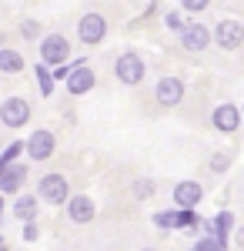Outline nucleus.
I'll list each match as a JSON object with an SVG mask.
<instances>
[{
  "label": "nucleus",
  "mask_w": 244,
  "mask_h": 251,
  "mask_svg": "<svg viewBox=\"0 0 244 251\" xmlns=\"http://www.w3.org/2000/svg\"><path fill=\"white\" fill-rule=\"evenodd\" d=\"M67 194H71V188H67V177L64 174H44L37 184V198L40 201H47V204H64L67 201Z\"/></svg>",
  "instance_id": "2"
},
{
  "label": "nucleus",
  "mask_w": 244,
  "mask_h": 251,
  "mask_svg": "<svg viewBox=\"0 0 244 251\" xmlns=\"http://www.w3.org/2000/svg\"><path fill=\"white\" fill-rule=\"evenodd\" d=\"M0 148H3V144H0Z\"/></svg>",
  "instance_id": "30"
},
{
  "label": "nucleus",
  "mask_w": 244,
  "mask_h": 251,
  "mask_svg": "<svg viewBox=\"0 0 244 251\" xmlns=\"http://www.w3.org/2000/svg\"><path fill=\"white\" fill-rule=\"evenodd\" d=\"M0 151H3V148H0ZM20 151H24V141H14V144H10V148H7V151L0 154V161H17Z\"/></svg>",
  "instance_id": "23"
},
{
  "label": "nucleus",
  "mask_w": 244,
  "mask_h": 251,
  "mask_svg": "<svg viewBox=\"0 0 244 251\" xmlns=\"http://www.w3.org/2000/svg\"><path fill=\"white\" fill-rule=\"evenodd\" d=\"M67 74H71V67H67V60H64V64H57V67H54V80H64Z\"/></svg>",
  "instance_id": "27"
},
{
  "label": "nucleus",
  "mask_w": 244,
  "mask_h": 251,
  "mask_svg": "<svg viewBox=\"0 0 244 251\" xmlns=\"http://www.w3.org/2000/svg\"><path fill=\"white\" fill-rule=\"evenodd\" d=\"M27 117H30V104H27L24 97H7V100L0 104V121H3L7 127H24Z\"/></svg>",
  "instance_id": "8"
},
{
  "label": "nucleus",
  "mask_w": 244,
  "mask_h": 251,
  "mask_svg": "<svg viewBox=\"0 0 244 251\" xmlns=\"http://www.w3.org/2000/svg\"><path fill=\"white\" fill-rule=\"evenodd\" d=\"M14 214L20 221H34L37 218V198H17L14 201Z\"/></svg>",
  "instance_id": "17"
},
{
  "label": "nucleus",
  "mask_w": 244,
  "mask_h": 251,
  "mask_svg": "<svg viewBox=\"0 0 244 251\" xmlns=\"http://www.w3.org/2000/svg\"><path fill=\"white\" fill-rule=\"evenodd\" d=\"M24 238H27V241H34V238H37V228H34V221L24 228Z\"/></svg>",
  "instance_id": "28"
},
{
  "label": "nucleus",
  "mask_w": 244,
  "mask_h": 251,
  "mask_svg": "<svg viewBox=\"0 0 244 251\" xmlns=\"http://www.w3.org/2000/svg\"><path fill=\"white\" fill-rule=\"evenodd\" d=\"M64 84H67L71 94H87V91L94 87V71L87 67V60H74V67H71V74L64 77Z\"/></svg>",
  "instance_id": "10"
},
{
  "label": "nucleus",
  "mask_w": 244,
  "mask_h": 251,
  "mask_svg": "<svg viewBox=\"0 0 244 251\" xmlns=\"http://www.w3.org/2000/svg\"><path fill=\"white\" fill-rule=\"evenodd\" d=\"M201 225V218L194 214V208H181V211H174V228H197Z\"/></svg>",
  "instance_id": "18"
},
{
  "label": "nucleus",
  "mask_w": 244,
  "mask_h": 251,
  "mask_svg": "<svg viewBox=\"0 0 244 251\" xmlns=\"http://www.w3.org/2000/svg\"><path fill=\"white\" fill-rule=\"evenodd\" d=\"M94 201L87 198V194H67V214H71V221L74 225H87L91 218H94Z\"/></svg>",
  "instance_id": "13"
},
{
  "label": "nucleus",
  "mask_w": 244,
  "mask_h": 251,
  "mask_svg": "<svg viewBox=\"0 0 244 251\" xmlns=\"http://www.w3.org/2000/svg\"><path fill=\"white\" fill-rule=\"evenodd\" d=\"M34 74H37L40 94H44V97H50V94H54V77L47 74V64H37V67H34Z\"/></svg>",
  "instance_id": "19"
},
{
  "label": "nucleus",
  "mask_w": 244,
  "mask_h": 251,
  "mask_svg": "<svg viewBox=\"0 0 244 251\" xmlns=\"http://www.w3.org/2000/svg\"><path fill=\"white\" fill-rule=\"evenodd\" d=\"M77 37L84 40V44H100V40L107 37V20L100 17V14H84V17L77 20Z\"/></svg>",
  "instance_id": "6"
},
{
  "label": "nucleus",
  "mask_w": 244,
  "mask_h": 251,
  "mask_svg": "<svg viewBox=\"0 0 244 251\" xmlns=\"http://www.w3.org/2000/svg\"><path fill=\"white\" fill-rule=\"evenodd\" d=\"M20 37H24V40L40 37V24H37V20H20Z\"/></svg>",
  "instance_id": "21"
},
{
  "label": "nucleus",
  "mask_w": 244,
  "mask_h": 251,
  "mask_svg": "<svg viewBox=\"0 0 244 251\" xmlns=\"http://www.w3.org/2000/svg\"><path fill=\"white\" fill-rule=\"evenodd\" d=\"M181 47L191 50V54H201L207 44H211V30H207L204 24H181Z\"/></svg>",
  "instance_id": "7"
},
{
  "label": "nucleus",
  "mask_w": 244,
  "mask_h": 251,
  "mask_svg": "<svg viewBox=\"0 0 244 251\" xmlns=\"http://www.w3.org/2000/svg\"><path fill=\"white\" fill-rule=\"evenodd\" d=\"M181 7L191 10V14H197V10H204V7H207V0H181Z\"/></svg>",
  "instance_id": "26"
},
{
  "label": "nucleus",
  "mask_w": 244,
  "mask_h": 251,
  "mask_svg": "<svg viewBox=\"0 0 244 251\" xmlns=\"http://www.w3.org/2000/svg\"><path fill=\"white\" fill-rule=\"evenodd\" d=\"M211 124H214L221 134H234V131L241 127V111H238L234 104H218L214 114H211Z\"/></svg>",
  "instance_id": "12"
},
{
  "label": "nucleus",
  "mask_w": 244,
  "mask_h": 251,
  "mask_svg": "<svg viewBox=\"0 0 244 251\" xmlns=\"http://www.w3.org/2000/svg\"><path fill=\"white\" fill-rule=\"evenodd\" d=\"M164 24H168L171 30H181V24H184V20H181L177 10H168V14H164Z\"/></svg>",
  "instance_id": "25"
},
{
  "label": "nucleus",
  "mask_w": 244,
  "mask_h": 251,
  "mask_svg": "<svg viewBox=\"0 0 244 251\" xmlns=\"http://www.w3.org/2000/svg\"><path fill=\"white\" fill-rule=\"evenodd\" d=\"M227 164H231V154H214L207 168H211L214 174H221V171H227Z\"/></svg>",
  "instance_id": "22"
},
{
  "label": "nucleus",
  "mask_w": 244,
  "mask_h": 251,
  "mask_svg": "<svg viewBox=\"0 0 244 251\" xmlns=\"http://www.w3.org/2000/svg\"><path fill=\"white\" fill-rule=\"evenodd\" d=\"M207 228L214 231V238H221V241H227V231L234 228V214H231V211H221L218 218H214V221H211V225H207Z\"/></svg>",
  "instance_id": "16"
},
{
  "label": "nucleus",
  "mask_w": 244,
  "mask_h": 251,
  "mask_svg": "<svg viewBox=\"0 0 244 251\" xmlns=\"http://www.w3.org/2000/svg\"><path fill=\"white\" fill-rule=\"evenodd\" d=\"M211 40H214L221 50H238L244 44V24L241 20H221V24L214 27Z\"/></svg>",
  "instance_id": "3"
},
{
  "label": "nucleus",
  "mask_w": 244,
  "mask_h": 251,
  "mask_svg": "<svg viewBox=\"0 0 244 251\" xmlns=\"http://www.w3.org/2000/svg\"><path fill=\"white\" fill-rule=\"evenodd\" d=\"M0 71H3V74H20V71H24V57H20L17 50L3 47V50H0Z\"/></svg>",
  "instance_id": "15"
},
{
  "label": "nucleus",
  "mask_w": 244,
  "mask_h": 251,
  "mask_svg": "<svg viewBox=\"0 0 244 251\" xmlns=\"http://www.w3.org/2000/svg\"><path fill=\"white\" fill-rule=\"evenodd\" d=\"M0 211H3V198H0Z\"/></svg>",
  "instance_id": "29"
},
{
  "label": "nucleus",
  "mask_w": 244,
  "mask_h": 251,
  "mask_svg": "<svg viewBox=\"0 0 244 251\" xmlns=\"http://www.w3.org/2000/svg\"><path fill=\"white\" fill-rule=\"evenodd\" d=\"M154 97H157V104H164V107H177V104L184 100V80L181 77H161L157 87H154Z\"/></svg>",
  "instance_id": "9"
},
{
  "label": "nucleus",
  "mask_w": 244,
  "mask_h": 251,
  "mask_svg": "<svg viewBox=\"0 0 244 251\" xmlns=\"http://www.w3.org/2000/svg\"><path fill=\"white\" fill-rule=\"evenodd\" d=\"M67 57H71V44H67V37L50 34V37L40 40V60H44L47 67H57V64H64Z\"/></svg>",
  "instance_id": "4"
},
{
  "label": "nucleus",
  "mask_w": 244,
  "mask_h": 251,
  "mask_svg": "<svg viewBox=\"0 0 244 251\" xmlns=\"http://www.w3.org/2000/svg\"><path fill=\"white\" fill-rule=\"evenodd\" d=\"M54 148H57V137H54V131H47V127L34 131V134L24 141V151L34 157V161H47V157L54 154Z\"/></svg>",
  "instance_id": "5"
},
{
  "label": "nucleus",
  "mask_w": 244,
  "mask_h": 251,
  "mask_svg": "<svg viewBox=\"0 0 244 251\" xmlns=\"http://www.w3.org/2000/svg\"><path fill=\"white\" fill-rule=\"evenodd\" d=\"M201 198H204V188L197 181H177L174 184V204L177 208H197Z\"/></svg>",
  "instance_id": "14"
},
{
  "label": "nucleus",
  "mask_w": 244,
  "mask_h": 251,
  "mask_svg": "<svg viewBox=\"0 0 244 251\" xmlns=\"http://www.w3.org/2000/svg\"><path fill=\"white\" fill-rule=\"evenodd\" d=\"M154 225L157 228H174V211H157L154 214Z\"/></svg>",
  "instance_id": "24"
},
{
  "label": "nucleus",
  "mask_w": 244,
  "mask_h": 251,
  "mask_svg": "<svg viewBox=\"0 0 244 251\" xmlns=\"http://www.w3.org/2000/svg\"><path fill=\"white\" fill-rule=\"evenodd\" d=\"M27 181V168L24 164H14V161H0V191L17 194Z\"/></svg>",
  "instance_id": "11"
},
{
  "label": "nucleus",
  "mask_w": 244,
  "mask_h": 251,
  "mask_svg": "<svg viewBox=\"0 0 244 251\" xmlns=\"http://www.w3.org/2000/svg\"><path fill=\"white\" fill-rule=\"evenodd\" d=\"M131 194L137 198V201H147L150 194H154V181H150V177H137V181L131 184Z\"/></svg>",
  "instance_id": "20"
},
{
  "label": "nucleus",
  "mask_w": 244,
  "mask_h": 251,
  "mask_svg": "<svg viewBox=\"0 0 244 251\" xmlns=\"http://www.w3.org/2000/svg\"><path fill=\"white\" fill-rule=\"evenodd\" d=\"M114 74H117V80H121V84H127V87H137V84L144 80V74H147V67H144L141 54H134V50H124V54L117 57V64H114Z\"/></svg>",
  "instance_id": "1"
}]
</instances>
